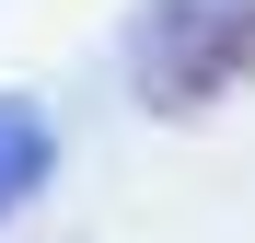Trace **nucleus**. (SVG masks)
<instances>
[{"mask_svg":"<svg viewBox=\"0 0 255 243\" xmlns=\"http://www.w3.org/2000/svg\"><path fill=\"white\" fill-rule=\"evenodd\" d=\"M128 81L151 116H209V104L255 93V0H139Z\"/></svg>","mask_w":255,"mask_h":243,"instance_id":"nucleus-1","label":"nucleus"},{"mask_svg":"<svg viewBox=\"0 0 255 243\" xmlns=\"http://www.w3.org/2000/svg\"><path fill=\"white\" fill-rule=\"evenodd\" d=\"M47 174H58V128L23 93H0V220H12L23 197H47Z\"/></svg>","mask_w":255,"mask_h":243,"instance_id":"nucleus-2","label":"nucleus"}]
</instances>
